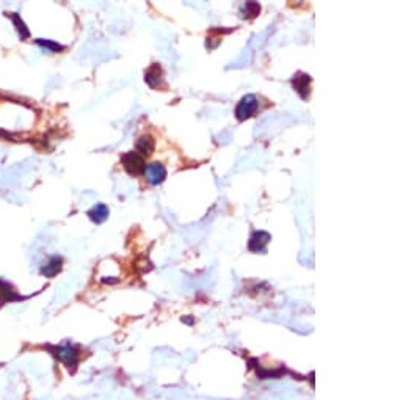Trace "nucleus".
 <instances>
[{"label": "nucleus", "instance_id": "f257e3e1", "mask_svg": "<svg viewBox=\"0 0 400 400\" xmlns=\"http://www.w3.org/2000/svg\"><path fill=\"white\" fill-rule=\"evenodd\" d=\"M257 112H259V99H257L256 94H247L236 107V118L239 121H245L254 117Z\"/></svg>", "mask_w": 400, "mask_h": 400}, {"label": "nucleus", "instance_id": "20e7f679", "mask_svg": "<svg viewBox=\"0 0 400 400\" xmlns=\"http://www.w3.org/2000/svg\"><path fill=\"white\" fill-rule=\"evenodd\" d=\"M143 174L148 181V184L159 186L167 179V168L162 165L160 162H153V164H148L145 167Z\"/></svg>", "mask_w": 400, "mask_h": 400}, {"label": "nucleus", "instance_id": "7ed1b4c3", "mask_svg": "<svg viewBox=\"0 0 400 400\" xmlns=\"http://www.w3.org/2000/svg\"><path fill=\"white\" fill-rule=\"evenodd\" d=\"M121 164H123L126 172L131 174V176H138V174H143L145 172V157L138 153L131 151L124 154L123 157H121Z\"/></svg>", "mask_w": 400, "mask_h": 400}, {"label": "nucleus", "instance_id": "ddd939ff", "mask_svg": "<svg viewBox=\"0 0 400 400\" xmlns=\"http://www.w3.org/2000/svg\"><path fill=\"white\" fill-rule=\"evenodd\" d=\"M11 19H13V24H15L18 27V30H19V35H21V38H27L29 37V29H27V25L24 24V21L21 18H19V15H10Z\"/></svg>", "mask_w": 400, "mask_h": 400}, {"label": "nucleus", "instance_id": "9d476101", "mask_svg": "<svg viewBox=\"0 0 400 400\" xmlns=\"http://www.w3.org/2000/svg\"><path fill=\"white\" fill-rule=\"evenodd\" d=\"M62 267H63V259L60 256H56V257H52V259H49V262H47L46 266L41 269V273L47 278L56 276L57 273L62 272Z\"/></svg>", "mask_w": 400, "mask_h": 400}, {"label": "nucleus", "instance_id": "423d86ee", "mask_svg": "<svg viewBox=\"0 0 400 400\" xmlns=\"http://www.w3.org/2000/svg\"><path fill=\"white\" fill-rule=\"evenodd\" d=\"M270 239L272 237L267 231H254L248 240V250L253 253H266Z\"/></svg>", "mask_w": 400, "mask_h": 400}, {"label": "nucleus", "instance_id": "f8f14e48", "mask_svg": "<svg viewBox=\"0 0 400 400\" xmlns=\"http://www.w3.org/2000/svg\"><path fill=\"white\" fill-rule=\"evenodd\" d=\"M37 44L44 47V49H47V51H52V52H62V51H65V47L62 44L49 41V39H37Z\"/></svg>", "mask_w": 400, "mask_h": 400}, {"label": "nucleus", "instance_id": "9b49d317", "mask_svg": "<svg viewBox=\"0 0 400 400\" xmlns=\"http://www.w3.org/2000/svg\"><path fill=\"white\" fill-rule=\"evenodd\" d=\"M108 214H110V211H108L105 205H96L91 211H88V217H90L93 223H96V225L104 223L108 219Z\"/></svg>", "mask_w": 400, "mask_h": 400}, {"label": "nucleus", "instance_id": "f03ea898", "mask_svg": "<svg viewBox=\"0 0 400 400\" xmlns=\"http://www.w3.org/2000/svg\"><path fill=\"white\" fill-rule=\"evenodd\" d=\"M52 351L58 361L65 364L67 369L72 370L79 363V351L76 347H74V345H70V344L57 345V347H52Z\"/></svg>", "mask_w": 400, "mask_h": 400}, {"label": "nucleus", "instance_id": "39448f33", "mask_svg": "<svg viewBox=\"0 0 400 400\" xmlns=\"http://www.w3.org/2000/svg\"><path fill=\"white\" fill-rule=\"evenodd\" d=\"M292 86L300 94L302 99L308 101L311 91H313V79L307 72H297L292 79Z\"/></svg>", "mask_w": 400, "mask_h": 400}, {"label": "nucleus", "instance_id": "6e6552de", "mask_svg": "<svg viewBox=\"0 0 400 400\" xmlns=\"http://www.w3.org/2000/svg\"><path fill=\"white\" fill-rule=\"evenodd\" d=\"M18 300H21V297L16 294L15 288H13L11 284L0 280V303L5 304V303L18 302Z\"/></svg>", "mask_w": 400, "mask_h": 400}, {"label": "nucleus", "instance_id": "1a4fd4ad", "mask_svg": "<svg viewBox=\"0 0 400 400\" xmlns=\"http://www.w3.org/2000/svg\"><path fill=\"white\" fill-rule=\"evenodd\" d=\"M154 148H155V140L153 138V135H141V137L137 140V149H138V154L143 155H151L154 153Z\"/></svg>", "mask_w": 400, "mask_h": 400}, {"label": "nucleus", "instance_id": "0eeeda50", "mask_svg": "<svg viewBox=\"0 0 400 400\" xmlns=\"http://www.w3.org/2000/svg\"><path fill=\"white\" fill-rule=\"evenodd\" d=\"M145 80H146V84L151 88H157L159 85L164 84V70H162V66L157 65V63H154L146 71Z\"/></svg>", "mask_w": 400, "mask_h": 400}]
</instances>
